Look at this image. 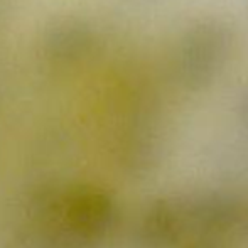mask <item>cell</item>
<instances>
[{
  "instance_id": "6da1fadb",
  "label": "cell",
  "mask_w": 248,
  "mask_h": 248,
  "mask_svg": "<svg viewBox=\"0 0 248 248\" xmlns=\"http://www.w3.org/2000/svg\"><path fill=\"white\" fill-rule=\"evenodd\" d=\"M145 232L150 243L166 248L181 243L186 236L179 198L160 199L150 208L145 219Z\"/></svg>"
},
{
  "instance_id": "7a4b0ae2",
  "label": "cell",
  "mask_w": 248,
  "mask_h": 248,
  "mask_svg": "<svg viewBox=\"0 0 248 248\" xmlns=\"http://www.w3.org/2000/svg\"><path fill=\"white\" fill-rule=\"evenodd\" d=\"M240 233H242V235H245V236H248V202H247V208H245V216H243Z\"/></svg>"
},
{
  "instance_id": "3957f363",
  "label": "cell",
  "mask_w": 248,
  "mask_h": 248,
  "mask_svg": "<svg viewBox=\"0 0 248 248\" xmlns=\"http://www.w3.org/2000/svg\"><path fill=\"white\" fill-rule=\"evenodd\" d=\"M196 248H209V247H196Z\"/></svg>"
}]
</instances>
